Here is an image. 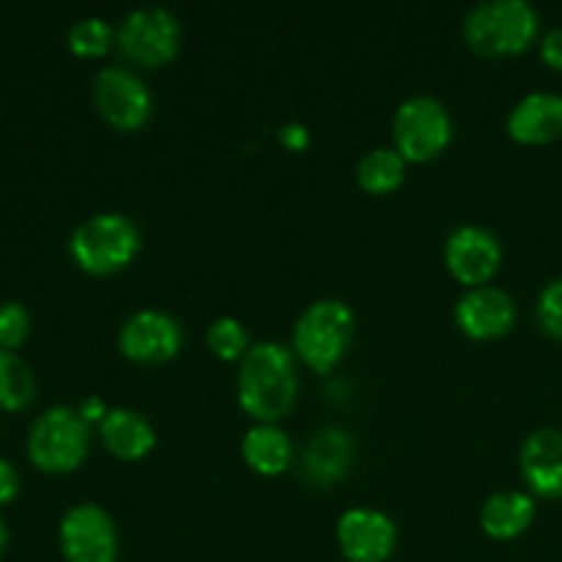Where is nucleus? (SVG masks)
Returning <instances> with one entry per match:
<instances>
[{"instance_id": "f257e3e1", "label": "nucleus", "mask_w": 562, "mask_h": 562, "mask_svg": "<svg viewBox=\"0 0 562 562\" xmlns=\"http://www.w3.org/2000/svg\"><path fill=\"white\" fill-rule=\"evenodd\" d=\"M300 393L296 357L289 346L278 340L252 344L245 360L239 362L236 395L247 417L256 423L278 426L294 409Z\"/></svg>"}, {"instance_id": "f03ea898", "label": "nucleus", "mask_w": 562, "mask_h": 562, "mask_svg": "<svg viewBox=\"0 0 562 562\" xmlns=\"http://www.w3.org/2000/svg\"><path fill=\"white\" fill-rule=\"evenodd\" d=\"M541 16L527 0H492L464 16V42L483 58H516L538 42Z\"/></svg>"}, {"instance_id": "7ed1b4c3", "label": "nucleus", "mask_w": 562, "mask_h": 562, "mask_svg": "<svg viewBox=\"0 0 562 562\" xmlns=\"http://www.w3.org/2000/svg\"><path fill=\"white\" fill-rule=\"evenodd\" d=\"M140 245V231L126 214L102 212L77 225L69 239V252L82 272L110 278L132 267Z\"/></svg>"}, {"instance_id": "20e7f679", "label": "nucleus", "mask_w": 562, "mask_h": 562, "mask_svg": "<svg viewBox=\"0 0 562 562\" xmlns=\"http://www.w3.org/2000/svg\"><path fill=\"white\" fill-rule=\"evenodd\" d=\"M355 311L340 300H318L294 324V357L313 373H333L351 349Z\"/></svg>"}, {"instance_id": "39448f33", "label": "nucleus", "mask_w": 562, "mask_h": 562, "mask_svg": "<svg viewBox=\"0 0 562 562\" xmlns=\"http://www.w3.org/2000/svg\"><path fill=\"white\" fill-rule=\"evenodd\" d=\"M91 448V426L71 406H53L36 417L27 434V456L33 467L49 475L80 470Z\"/></svg>"}, {"instance_id": "423d86ee", "label": "nucleus", "mask_w": 562, "mask_h": 562, "mask_svg": "<svg viewBox=\"0 0 562 562\" xmlns=\"http://www.w3.org/2000/svg\"><path fill=\"white\" fill-rule=\"evenodd\" d=\"M453 140V115L439 99L409 97L393 115V148L406 162L426 165Z\"/></svg>"}, {"instance_id": "0eeeda50", "label": "nucleus", "mask_w": 562, "mask_h": 562, "mask_svg": "<svg viewBox=\"0 0 562 562\" xmlns=\"http://www.w3.org/2000/svg\"><path fill=\"white\" fill-rule=\"evenodd\" d=\"M181 22L162 5H143L130 11L115 31V47L130 64L143 69H162L181 49Z\"/></svg>"}, {"instance_id": "6e6552de", "label": "nucleus", "mask_w": 562, "mask_h": 562, "mask_svg": "<svg viewBox=\"0 0 562 562\" xmlns=\"http://www.w3.org/2000/svg\"><path fill=\"white\" fill-rule=\"evenodd\" d=\"M93 108L115 132H137L151 119L154 99L135 71L108 66L93 80Z\"/></svg>"}, {"instance_id": "1a4fd4ad", "label": "nucleus", "mask_w": 562, "mask_h": 562, "mask_svg": "<svg viewBox=\"0 0 562 562\" xmlns=\"http://www.w3.org/2000/svg\"><path fill=\"white\" fill-rule=\"evenodd\" d=\"M58 541L66 562H119V530L102 505L80 503L66 510Z\"/></svg>"}, {"instance_id": "9d476101", "label": "nucleus", "mask_w": 562, "mask_h": 562, "mask_svg": "<svg viewBox=\"0 0 562 562\" xmlns=\"http://www.w3.org/2000/svg\"><path fill=\"white\" fill-rule=\"evenodd\" d=\"M184 346V329L170 313L146 311L132 313L119 333V351L137 366H162Z\"/></svg>"}, {"instance_id": "9b49d317", "label": "nucleus", "mask_w": 562, "mask_h": 562, "mask_svg": "<svg viewBox=\"0 0 562 562\" xmlns=\"http://www.w3.org/2000/svg\"><path fill=\"white\" fill-rule=\"evenodd\" d=\"M445 267L459 285L481 289L503 267V245L488 228L461 225L445 241Z\"/></svg>"}, {"instance_id": "f8f14e48", "label": "nucleus", "mask_w": 562, "mask_h": 562, "mask_svg": "<svg viewBox=\"0 0 562 562\" xmlns=\"http://www.w3.org/2000/svg\"><path fill=\"white\" fill-rule=\"evenodd\" d=\"M335 541L349 562H387L398 547V527L384 510L351 508L335 525Z\"/></svg>"}, {"instance_id": "ddd939ff", "label": "nucleus", "mask_w": 562, "mask_h": 562, "mask_svg": "<svg viewBox=\"0 0 562 562\" xmlns=\"http://www.w3.org/2000/svg\"><path fill=\"white\" fill-rule=\"evenodd\" d=\"M456 327L470 340H499L516 327V302L497 285L467 289L456 302Z\"/></svg>"}, {"instance_id": "4468645a", "label": "nucleus", "mask_w": 562, "mask_h": 562, "mask_svg": "<svg viewBox=\"0 0 562 562\" xmlns=\"http://www.w3.org/2000/svg\"><path fill=\"white\" fill-rule=\"evenodd\" d=\"M519 470L527 492L541 499H562V431L538 428L525 439Z\"/></svg>"}, {"instance_id": "2eb2a0df", "label": "nucleus", "mask_w": 562, "mask_h": 562, "mask_svg": "<svg viewBox=\"0 0 562 562\" xmlns=\"http://www.w3.org/2000/svg\"><path fill=\"white\" fill-rule=\"evenodd\" d=\"M510 140L519 146H547L562 137V97L552 91H532L514 104L505 121Z\"/></svg>"}, {"instance_id": "dca6fc26", "label": "nucleus", "mask_w": 562, "mask_h": 562, "mask_svg": "<svg viewBox=\"0 0 562 562\" xmlns=\"http://www.w3.org/2000/svg\"><path fill=\"white\" fill-rule=\"evenodd\" d=\"M355 464V439L344 428H322L302 453V475L313 486H335Z\"/></svg>"}, {"instance_id": "f3484780", "label": "nucleus", "mask_w": 562, "mask_h": 562, "mask_svg": "<svg viewBox=\"0 0 562 562\" xmlns=\"http://www.w3.org/2000/svg\"><path fill=\"white\" fill-rule=\"evenodd\" d=\"M99 439L113 459L140 461L157 445V431L140 412L119 406V409H110L108 417L99 423Z\"/></svg>"}, {"instance_id": "a211bd4d", "label": "nucleus", "mask_w": 562, "mask_h": 562, "mask_svg": "<svg viewBox=\"0 0 562 562\" xmlns=\"http://www.w3.org/2000/svg\"><path fill=\"white\" fill-rule=\"evenodd\" d=\"M538 514L536 497L530 492H497L483 503L481 530L492 541H516L532 527Z\"/></svg>"}, {"instance_id": "6ab92c4d", "label": "nucleus", "mask_w": 562, "mask_h": 562, "mask_svg": "<svg viewBox=\"0 0 562 562\" xmlns=\"http://www.w3.org/2000/svg\"><path fill=\"white\" fill-rule=\"evenodd\" d=\"M241 459L256 475L278 477L294 464V445L280 426L256 423L241 439Z\"/></svg>"}, {"instance_id": "aec40b11", "label": "nucleus", "mask_w": 562, "mask_h": 562, "mask_svg": "<svg viewBox=\"0 0 562 562\" xmlns=\"http://www.w3.org/2000/svg\"><path fill=\"white\" fill-rule=\"evenodd\" d=\"M406 159L393 146H382L368 151L357 162V184L368 195H390L406 179Z\"/></svg>"}, {"instance_id": "412c9836", "label": "nucleus", "mask_w": 562, "mask_h": 562, "mask_svg": "<svg viewBox=\"0 0 562 562\" xmlns=\"http://www.w3.org/2000/svg\"><path fill=\"white\" fill-rule=\"evenodd\" d=\"M36 398V379L22 357L0 349V409L22 412Z\"/></svg>"}, {"instance_id": "4be33fe9", "label": "nucleus", "mask_w": 562, "mask_h": 562, "mask_svg": "<svg viewBox=\"0 0 562 562\" xmlns=\"http://www.w3.org/2000/svg\"><path fill=\"white\" fill-rule=\"evenodd\" d=\"M66 42L77 58H102L115 44V31L102 16H82L69 27Z\"/></svg>"}, {"instance_id": "5701e85b", "label": "nucleus", "mask_w": 562, "mask_h": 562, "mask_svg": "<svg viewBox=\"0 0 562 562\" xmlns=\"http://www.w3.org/2000/svg\"><path fill=\"white\" fill-rule=\"evenodd\" d=\"M206 346L217 360L241 362L247 357V351H250V338H247L245 324L231 316H223L209 324Z\"/></svg>"}, {"instance_id": "b1692460", "label": "nucleus", "mask_w": 562, "mask_h": 562, "mask_svg": "<svg viewBox=\"0 0 562 562\" xmlns=\"http://www.w3.org/2000/svg\"><path fill=\"white\" fill-rule=\"evenodd\" d=\"M31 335V313L20 302H5L0 305V346L5 351L20 349Z\"/></svg>"}, {"instance_id": "393cba45", "label": "nucleus", "mask_w": 562, "mask_h": 562, "mask_svg": "<svg viewBox=\"0 0 562 562\" xmlns=\"http://www.w3.org/2000/svg\"><path fill=\"white\" fill-rule=\"evenodd\" d=\"M536 318L549 338L562 340V274L543 285L536 305Z\"/></svg>"}, {"instance_id": "a878e982", "label": "nucleus", "mask_w": 562, "mask_h": 562, "mask_svg": "<svg viewBox=\"0 0 562 562\" xmlns=\"http://www.w3.org/2000/svg\"><path fill=\"white\" fill-rule=\"evenodd\" d=\"M278 140L283 143L289 151H305V148L311 146V130H307L305 124H296V121H291V124L280 126Z\"/></svg>"}, {"instance_id": "bb28decb", "label": "nucleus", "mask_w": 562, "mask_h": 562, "mask_svg": "<svg viewBox=\"0 0 562 562\" xmlns=\"http://www.w3.org/2000/svg\"><path fill=\"white\" fill-rule=\"evenodd\" d=\"M541 58L549 69L562 71V27H552L541 38Z\"/></svg>"}, {"instance_id": "cd10ccee", "label": "nucleus", "mask_w": 562, "mask_h": 562, "mask_svg": "<svg viewBox=\"0 0 562 562\" xmlns=\"http://www.w3.org/2000/svg\"><path fill=\"white\" fill-rule=\"evenodd\" d=\"M20 494V475L5 459H0V505H9Z\"/></svg>"}, {"instance_id": "c85d7f7f", "label": "nucleus", "mask_w": 562, "mask_h": 562, "mask_svg": "<svg viewBox=\"0 0 562 562\" xmlns=\"http://www.w3.org/2000/svg\"><path fill=\"white\" fill-rule=\"evenodd\" d=\"M77 412H80V417L88 423V426H91V423H97V426H99V423H102L104 417H108L110 409H108V404H104V401L99 398V395H91V398L82 401L80 409H77Z\"/></svg>"}, {"instance_id": "c756f323", "label": "nucleus", "mask_w": 562, "mask_h": 562, "mask_svg": "<svg viewBox=\"0 0 562 562\" xmlns=\"http://www.w3.org/2000/svg\"><path fill=\"white\" fill-rule=\"evenodd\" d=\"M5 543H9V530H5V525H3V519H0V554H3V549H5Z\"/></svg>"}]
</instances>
